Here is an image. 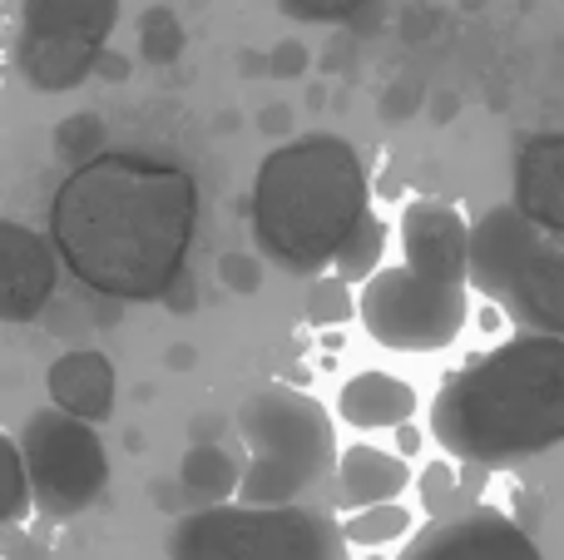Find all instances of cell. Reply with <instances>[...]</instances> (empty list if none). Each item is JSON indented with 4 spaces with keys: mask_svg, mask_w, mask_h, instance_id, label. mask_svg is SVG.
<instances>
[{
    "mask_svg": "<svg viewBox=\"0 0 564 560\" xmlns=\"http://www.w3.org/2000/svg\"><path fill=\"white\" fill-rule=\"evenodd\" d=\"M516 208L564 234V134H535L516 149Z\"/></svg>",
    "mask_w": 564,
    "mask_h": 560,
    "instance_id": "cell-13",
    "label": "cell"
},
{
    "mask_svg": "<svg viewBox=\"0 0 564 560\" xmlns=\"http://www.w3.org/2000/svg\"><path fill=\"white\" fill-rule=\"evenodd\" d=\"M55 244L25 224H0V323H30L55 298Z\"/></svg>",
    "mask_w": 564,
    "mask_h": 560,
    "instance_id": "cell-10",
    "label": "cell"
},
{
    "mask_svg": "<svg viewBox=\"0 0 564 560\" xmlns=\"http://www.w3.org/2000/svg\"><path fill=\"white\" fill-rule=\"evenodd\" d=\"M416 105H421V89H411V95H406V89H401V95H391L381 109H387V119H397L401 109H416Z\"/></svg>",
    "mask_w": 564,
    "mask_h": 560,
    "instance_id": "cell-29",
    "label": "cell"
},
{
    "mask_svg": "<svg viewBox=\"0 0 564 560\" xmlns=\"http://www.w3.org/2000/svg\"><path fill=\"white\" fill-rule=\"evenodd\" d=\"M169 560H347L341 521L302 502H214L178 516Z\"/></svg>",
    "mask_w": 564,
    "mask_h": 560,
    "instance_id": "cell-6",
    "label": "cell"
},
{
    "mask_svg": "<svg viewBox=\"0 0 564 560\" xmlns=\"http://www.w3.org/2000/svg\"><path fill=\"white\" fill-rule=\"evenodd\" d=\"M371 214L361 154L341 134L278 144L253 179V238L288 273H322Z\"/></svg>",
    "mask_w": 564,
    "mask_h": 560,
    "instance_id": "cell-3",
    "label": "cell"
},
{
    "mask_svg": "<svg viewBox=\"0 0 564 560\" xmlns=\"http://www.w3.org/2000/svg\"><path fill=\"white\" fill-rule=\"evenodd\" d=\"M431 437L451 462L516 466L564 442V337L525 333L470 357L431 402Z\"/></svg>",
    "mask_w": 564,
    "mask_h": 560,
    "instance_id": "cell-2",
    "label": "cell"
},
{
    "mask_svg": "<svg viewBox=\"0 0 564 560\" xmlns=\"http://www.w3.org/2000/svg\"><path fill=\"white\" fill-rule=\"evenodd\" d=\"M198 228L188 169L149 154H95L75 164L50 204L55 258L99 298L154 303L184 278Z\"/></svg>",
    "mask_w": 564,
    "mask_h": 560,
    "instance_id": "cell-1",
    "label": "cell"
},
{
    "mask_svg": "<svg viewBox=\"0 0 564 560\" xmlns=\"http://www.w3.org/2000/svg\"><path fill=\"white\" fill-rule=\"evenodd\" d=\"M367 0H278V10L288 20H302V25H341L351 20Z\"/></svg>",
    "mask_w": 564,
    "mask_h": 560,
    "instance_id": "cell-25",
    "label": "cell"
},
{
    "mask_svg": "<svg viewBox=\"0 0 564 560\" xmlns=\"http://www.w3.org/2000/svg\"><path fill=\"white\" fill-rule=\"evenodd\" d=\"M30 506H35V502H30V482H25L20 446H15V437L0 432V531H6V526H15Z\"/></svg>",
    "mask_w": 564,
    "mask_h": 560,
    "instance_id": "cell-22",
    "label": "cell"
},
{
    "mask_svg": "<svg viewBox=\"0 0 564 560\" xmlns=\"http://www.w3.org/2000/svg\"><path fill=\"white\" fill-rule=\"evenodd\" d=\"M169 367L188 373V367H194V347H169Z\"/></svg>",
    "mask_w": 564,
    "mask_h": 560,
    "instance_id": "cell-31",
    "label": "cell"
},
{
    "mask_svg": "<svg viewBox=\"0 0 564 560\" xmlns=\"http://www.w3.org/2000/svg\"><path fill=\"white\" fill-rule=\"evenodd\" d=\"M218 278H224L234 293H258L263 288V263L253 254H224L218 258Z\"/></svg>",
    "mask_w": 564,
    "mask_h": 560,
    "instance_id": "cell-26",
    "label": "cell"
},
{
    "mask_svg": "<svg viewBox=\"0 0 564 560\" xmlns=\"http://www.w3.org/2000/svg\"><path fill=\"white\" fill-rule=\"evenodd\" d=\"M406 486H411L406 456L381 452V446H347V452H337V506L341 511L397 502Z\"/></svg>",
    "mask_w": 564,
    "mask_h": 560,
    "instance_id": "cell-16",
    "label": "cell"
},
{
    "mask_svg": "<svg viewBox=\"0 0 564 560\" xmlns=\"http://www.w3.org/2000/svg\"><path fill=\"white\" fill-rule=\"evenodd\" d=\"M0 560H50V546L40 541L35 531L6 526V531H0Z\"/></svg>",
    "mask_w": 564,
    "mask_h": 560,
    "instance_id": "cell-27",
    "label": "cell"
},
{
    "mask_svg": "<svg viewBox=\"0 0 564 560\" xmlns=\"http://www.w3.org/2000/svg\"><path fill=\"white\" fill-rule=\"evenodd\" d=\"M535 244H545V228L530 214H520L516 204H500L470 228V283L486 298H500L525 254Z\"/></svg>",
    "mask_w": 564,
    "mask_h": 560,
    "instance_id": "cell-11",
    "label": "cell"
},
{
    "mask_svg": "<svg viewBox=\"0 0 564 560\" xmlns=\"http://www.w3.org/2000/svg\"><path fill=\"white\" fill-rule=\"evenodd\" d=\"M95 69H99V75H115V79H119L129 65H124V60H119V55H99V65H95Z\"/></svg>",
    "mask_w": 564,
    "mask_h": 560,
    "instance_id": "cell-33",
    "label": "cell"
},
{
    "mask_svg": "<svg viewBox=\"0 0 564 560\" xmlns=\"http://www.w3.org/2000/svg\"><path fill=\"white\" fill-rule=\"evenodd\" d=\"M268 69H273L278 79H288V75H302V69H307V50H302L297 40H282V45L273 50V60H268Z\"/></svg>",
    "mask_w": 564,
    "mask_h": 560,
    "instance_id": "cell-28",
    "label": "cell"
},
{
    "mask_svg": "<svg viewBox=\"0 0 564 560\" xmlns=\"http://www.w3.org/2000/svg\"><path fill=\"white\" fill-rule=\"evenodd\" d=\"M357 317V298H351V283L337 273H312L307 283V323L312 327H341Z\"/></svg>",
    "mask_w": 564,
    "mask_h": 560,
    "instance_id": "cell-21",
    "label": "cell"
},
{
    "mask_svg": "<svg viewBox=\"0 0 564 560\" xmlns=\"http://www.w3.org/2000/svg\"><path fill=\"white\" fill-rule=\"evenodd\" d=\"M20 462H25L30 502L55 521L89 511L109 486V452L99 442L95 422L59 412V407H40L25 417L15 437Z\"/></svg>",
    "mask_w": 564,
    "mask_h": 560,
    "instance_id": "cell-8",
    "label": "cell"
},
{
    "mask_svg": "<svg viewBox=\"0 0 564 560\" xmlns=\"http://www.w3.org/2000/svg\"><path fill=\"white\" fill-rule=\"evenodd\" d=\"M401 263L367 278L357 317L391 353H441L470 317V224L446 198H411L401 214Z\"/></svg>",
    "mask_w": 564,
    "mask_h": 560,
    "instance_id": "cell-4",
    "label": "cell"
},
{
    "mask_svg": "<svg viewBox=\"0 0 564 560\" xmlns=\"http://www.w3.org/2000/svg\"><path fill=\"white\" fill-rule=\"evenodd\" d=\"M263 129H268V134H282V129H288V109H268V115H263Z\"/></svg>",
    "mask_w": 564,
    "mask_h": 560,
    "instance_id": "cell-32",
    "label": "cell"
},
{
    "mask_svg": "<svg viewBox=\"0 0 564 560\" xmlns=\"http://www.w3.org/2000/svg\"><path fill=\"white\" fill-rule=\"evenodd\" d=\"M238 437L248 446V466L238 476V502L282 506L322 482L337 462V432L327 407L288 383H268L238 407Z\"/></svg>",
    "mask_w": 564,
    "mask_h": 560,
    "instance_id": "cell-5",
    "label": "cell"
},
{
    "mask_svg": "<svg viewBox=\"0 0 564 560\" xmlns=\"http://www.w3.org/2000/svg\"><path fill=\"white\" fill-rule=\"evenodd\" d=\"M401 560H545V551L516 516L496 506H466L431 521Z\"/></svg>",
    "mask_w": 564,
    "mask_h": 560,
    "instance_id": "cell-9",
    "label": "cell"
},
{
    "mask_svg": "<svg viewBox=\"0 0 564 560\" xmlns=\"http://www.w3.org/2000/svg\"><path fill=\"white\" fill-rule=\"evenodd\" d=\"M55 154L65 159L69 169L75 164H89L95 154H105V119L99 115H69V119H59V129H55Z\"/></svg>",
    "mask_w": 564,
    "mask_h": 560,
    "instance_id": "cell-23",
    "label": "cell"
},
{
    "mask_svg": "<svg viewBox=\"0 0 564 560\" xmlns=\"http://www.w3.org/2000/svg\"><path fill=\"white\" fill-rule=\"evenodd\" d=\"M184 45H188V35L169 6H154L139 15V55H144L149 65H174V60L184 55Z\"/></svg>",
    "mask_w": 564,
    "mask_h": 560,
    "instance_id": "cell-20",
    "label": "cell"
},
{
    "mask_svg": "<svg viewBox=\"0 0 564 560\" xmlns=\"http://www.w3.org/2000/svg\"><path fill=\"white\" fill-rule=\"evenodd\" d=\"M416 492H421V511L431 516V521H441V516H451L456 511V502H460V486H456V462H431L426 472H421V482H416Z\"/></svg>",
    "mask_w": 564,
    "mask_h": 560,
    "instance_id": "cell-24",
    "label": "cell"
},
{
    "mask_svg": "<svg viewBox=\"0 0 564 560\" xmlns=\"http://www.w3.org/2000/svg\"><path fill=\"white\" fill-rule=\"evenodd\" d=\"M381 254H387V224H381L377 214H367L357 228H351L347 244L337 248L332 268H337V278H347V283H361V278L377 273Z\"/></svg>",
    "mask_w": 564,
    "mask_h": 560,
    "instance_id": "cell-19",
    "label": "cell"
},
{
    "mask_svg": "<svg viewBox=\"0 0 564 560\" xmlns=\"http://www.w3.org/2000/svg\"><path fill=\"white\" fill-rule=\"evenodd\" d=\"M500 303H510L525 317L535 333H555L564 337V254L555 244H535L525 254V263L510 273Z\"/></svg>",
    "mask_w": 564,
    "mask_h": 560,
    "instance_id": "cell-14",
    "label": "cell"
},
{
    "mask_svg": "<svg viewBox=\"0 0 564 560\" xmlns=\"http://www.w3.org/2000/svg\"><path fill=\"white\" fill-rule=\"evenodd\" d=\"M397 442H401V452H416V446H421V432H416L411 422H401V427H397Z\"/></svg>",
    "mask_w": 564,
    "mask_h": 560,
    "instance_id": "cell-30",
    "label": "cell"
},
{
    "mask_svg": "<svg viewBox=\"0 0 564 560\" xmlns=\"http://www.w3.org/2000/svg\"><path fill=\"white\" fill-rule=\"evenodd\" d=\"M416 387L401 383L391 373H357L341 383L337 392V417L357 432H397L401 422L416 417Z\"/></svg>",
    "mask_w": 564,
    "mask_h": 560,
    "instance_id": "cell-15",
    "label": "cell"
},
{
    "mask_svg": "<svg viewBox=\"0 0 564 560\" xmlns=\"http://www.w3.org/2000/svg\"><path fill=\"white\" fill-rule=\"evenodd\" d=\"M119 25V0H20L15 69L40 95H65L95 75Z\"/></svg>",
    "mask_w": 564,
    "mask_h": 560,
    "instance_id": "cell-7",
    "label": "cell"
},
{
    "mask_svg": "<svg viewBox=\"0 0 564 560\" xmlns=\"http://www.w3.org/2000/svg\"><path fill=\"white\" fill-rule=\"evenodd\" d=\"M406 531H411V511L401 502L361 506V511H347V521H341L347 546H367V551H377V546H387V541H401Z\"/></svg>",
    "mask_w": 564,
    "mask_h": 560,
    "instance_id": "cell-18",
    "label": "cell"
},
{
    "mask_svg": "<svg viewBox=\"0 0 564 560\" xmlns=\"http://www.w3.org/2000/svg\"><path fill=\"white\" fill-rule=\"evenodd\" d=\"M371 560H377V556H371Z\"/></svg>",
    "mask_w": 564,
    "mask_h": 560,
    "instance_id": "cell-34",
    "label": "cell"
},
{
    "mask_svg": "<svg viewBox=\"0 0 564 560\" xmlns=\"http://www.w3.org/2000/svg\"><path fill=\"white\" fill-rule=\"evenodd\" d=\"M50 402L59 412L79 417V422H105L115 417V392H119V377H115V363H109L99 347H69L50 363Z\"/></svg>",
    "mask_w": 564,
    "mask_h": 560,
    "instance_id": "cell-12",
    "label": "cell"
},
{
    "mask_svg": "<svg viewBox=\"0 0 564 560\" xmlns=\"http://www.w3.org/2000/svg\"><path fill=\"white\" fill-rule=\"evenodd\" d=\"M238 476H243V466H238L218 442H194L184 452V462H178V486L204 506L238 496Z\"/></svg>",
    "mask_w": 564,
    "mask_h": 560,
    "instance_id": "cell-17",
    "label": "cell"
}]
</instances>
